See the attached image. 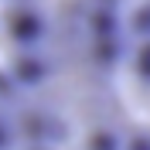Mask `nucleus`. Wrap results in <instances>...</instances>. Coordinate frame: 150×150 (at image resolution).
<instances>
[{
  "label": "nucleus",
  "instance_id": "2",
  "mask_svg": "<svg viewBox=\"0 0 150 150\" xmlns=\"http://www.w3.org/2000/svg\"><path fill=\"white\" fill-rule=\"evenodd\" d=\"M120 72L137 116L150 123V0H126L123 7Z\"/></svg>",
  "mask_w": 150,
  "mask_h": 150
},
{
  "label": "nucleus",
  "instance_id": "1",
  "mask_svg": "<svg viewBox=\"0 0 150 150\" xmlns=\"http://www.w3.org/2000/svg\"><path fill=\"white\" fill-rule=\"evenodd\" d=\"M126 0H0V62L24 82L123 79Z\"/></svg>",
  "mask_w": 150,
  "mask_h": 150
},
{
  "label": "nucleus",
  "instance_id": "3",
  "mask_svg": "<svg viewBox=\"0 0 150 150\" xmlns=\"http://www.w3.org/2000/svg\"><path fill=\"white\" fill-rule=\"evenodd\" d=\"M116 150H150V123L140 120L130 133H126V140H123Z\"/></svg>",
  "mask_w": 150,
  "mask_h": 150
}]
</instances>
